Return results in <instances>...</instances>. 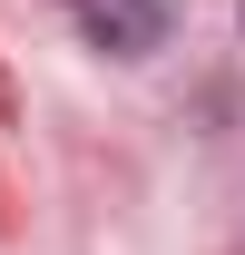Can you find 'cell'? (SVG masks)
I'll use <instances>...</instances> for the list:
<instances>
[{"label":"cell","instance_id":"cell-1","mask_svg":"<svg viewBox=\"0 0 245 255\" xmlns=\"http://www.w3.org/2000/svg\"><path fill=\"white\" fill-rule=\"evenodd\" d=\"M69 20L108 49V59H147L167 39V0H69Z\"/></svg>","mask_w":245,"mask_h":255}]
</instances>
